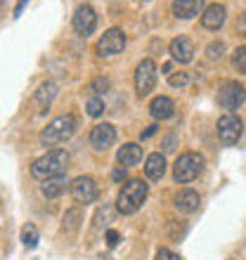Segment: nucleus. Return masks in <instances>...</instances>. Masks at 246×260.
I'll use <instances>...</instances> for the list:
<instances>
[{"instance_id":"obj_13","label":"nucleus","mask_w":246,"mask_h":260,"mask_svg":"<svg viewBox=\"0 0 246 260\" xmlns=\"http://www.w3.org/2000/svg\"><path fill=\"white\" fill-rule=\"evenodd\" d=\"M223 24H225V7L218 5V3L206 7L204 14H201V26L208 28V31H218Z\"/></svg>"},{"instance_id":"obj_32","label":"nucleus","mask_w":246,"mask_h":260,"mask_svg":"<svg viewBox=\"0 0 246 260\" xmlns=\"http://www.w3.org/2000/svg\"><path fill=\"white\" fill-rule=\"evenodd\" d=\"M173 144H175V137L168 135V137L164 140V149H166V151H171V149H173Z\"/></svg>"},{"instance_id":"obj_4","label":"nucleus","mask_w":246,"mask_h":260,"mask_svg":"<svg viewBox=\"0 0 246 260\" xmlns=\"http://www.w3.org/2000/svg\"><path fill=\"white\" fill-rule=\"evenodd\" d=\"M204 164L206 158L197 151H187V154H180L175 166H173V178L175 182L184 185V182H192V180L199 178V173L204 171Z\"/></svg>"},{"instance_id":"obj_26","label":"nucleus","mask_w":246,"mask_h":260,"mask_svg":"<svg viewBox=\"0 0 246 260\" xmlns=\"http://www.w3.org/2000/svg\"><path fill=\"white\" fill-rule=\"evenodd\" d=\"M168 83H171L173 88H184V85L190 83V76L184 74V71H180V74H171L168 76Z\"/></svg>"},{"instance_id":"obj_6","label":"nucleus","mask_w":246,"mask_h":260,"mask_svg":"<svg viewBox=\"0 0 246 260\" xmlns=\"http://www.w3.org/2000/svg\"><path fill=\"white\" fill-rule=\"evenodd\" d=\"M157 85V64L151 59H142L137 64V71H135V90H137V97H147L154 90Z\"/></svg>"},{"instance_id":"obj_5","label":"nucleus","mask_w":246,"mask_h":260,"mask_svg":"<svg viewBox=\"0 0 246 260\" xmlns=\"http://www.w3.org/2000/svg\"><path fill=\"white\" fill-rule=\"evenodd\" d=\"M244 100H246V90H244V85H239L237 81H227L220 85L218 104L223 109H227V111L239 109L241 104H244Z\"/></svg>"},{"instance_id":"obj_31","label":"nucleus","mask_w":246,"mask_h":260,"mask_svg":"<svg viewBox=\"0 0 246 260\" xmlns=\"http://www.w3.org/2000/svg\"><path fill=\"white\" fill-rule=\"evenodd\" d=\"M107 244H109V246H116L118 244V232L116 230H109V232H107Z\"/></svg>"},{"instance_id":"obj_11","label":"nucleus","mask_w":246,"mask_h":260,"mask_svg":"<svg viewBox=\"0 0 246 260\" xmlns=\"http://www.w3.org/2000/svg\"><path fill=\"white\" fill-rule=\"evenodd\" d=\"M114 142H116V128L111 123H97L90 130V144L97 151H107Z\"/></svg>"},{"instance_id":"obj_2","label":"nucleus","mask_w":246,"mask_h":260,"mask_svg":"<svg viewBox=\"0 0 246 260\" xmlns=\"http://www.w3.org/2000/svg\"><path fill=\"white\" fill-rule=\"evenodd\" d=\"M147 192H149V187L144 180H128L126 185L121 187V192H118V199H116V208L118 213L123 215H133L142 208L144 199H147Z\"/></svg>"},{"instance_id":"obj_19","label":"nucleus","mask_w":246,"mask_h":260,"mask_svg":"<svg viewBox=\"0 0 246 260\" xmlns=\"http://www.w3.org/2000/svg\"><path fill=\"white\" fill-rule=\"evenodd\" d=\"M43 197L48 199H57L67 192V180L64 178H55V180H45V185H41Z\"/></svg>"},{"instance_id":"obj_14","label":"nucleus","mask_w":246,"mask_h":260,"mask_svg":"<svg viewBox=\"0 0 246 260\" xmlns=\"http://www.w3.org/2000/svg\"><path fill=\"white\" fill-rule=\"evenodd\" d=\"M173 14L178 19H192L204 14V0H173Z\"/></svg>"},{"instance_id":"obj_18","label":"nucleus","mask_w":246,"mask_h":260,"mask_svg":"<svg viewBox=\"0 0 246 260\" xmlns=\"http://www.w3.org/2000/svg\"><path fill=\"white\" fill-rule=\"evenodd\" d=\"M144 173L149 180H161L166 173V158L164 154H149L147 164H144Z\"/></svg>"},{"instance_id":"obj_28","label":"nucleus","mask_w":246,"mask_h":260,"mask_svg":"<svg viewBox=\"0 0 246 260\" xmlns=\"http://www.w3.org/2000/svg\"><path fill=\"white\" fill-rule=\"evenodd\" d=\"M90 90H93L95 95H102V92L109 90V81H107V78H95V81L90 83Z\"/></svg>"},{"instance_id":"obj_20","label":"nucleus","mask_w":246,"mask_h":260,"mask_svg":"<svg viewBox=\"0 0 246 260\" xmlns=\"http://www.w3.org/2000/svg\"><path fill=\"white\" fill-rule=\"evenodd\" d=\"M83 222V213L78 211V208H69L67 213H64V220H62V230L67 234H74L78 227H81Z\"/></svg>"},{"instance_id":"obj_33","label":"nucleus","mask_w":246,"mask_h":260,"mask_svg":"<svg viewBox=\"0 0 246 260\" xmlns=\"http://www.w3.org/2000/svg\"><path fill=\"white\" fill-rule=\"evenodd\" d=\"M154 133H157V125H149V128H147V130H144V133H142V140H147V137H151V135H154Z\"/></svg>"},{"instance_id":"obj_10","label":"nucleus","mask_w":246,"mask_h":260,"mask_svg":"<svg viewBox=\"0 0 246 260\" xmlns=\"http://www.w3.org/2000/svg\"><path fill=\"white\" fill-rule=\"evenodd\" d=\"M95 26H97L95 10H93L90 5H81L74 14V31L78 36H83V38H88V36L95 31Z\"/></svg>"},{"instance_id":"obj_8","label":"nucleus","mask_w":246,"mask_h":260,"mask_svg":"<svg viewBox=\"0 0 246 260\" xmlns=\"http://www.w3.org/2000/svg\"><path fill=\"white\" fill-rule=\"evenodd\" d=\"M123 48H126V34L121 28H109L97 41V55L100 57H114L118 52H123Z\"/></svg>"},{"instance_id":"obj_9","label":"nucleus","mask_w":246,"mask_h":260,"mask_svg":"<svg viewBox=\"0 0 246 260\" xmlns=\"http://www.w3.org/2000/svg\"><path fill=\"white\" fill-rule=\"evenodd\" d=\"M218 137L223 144H237L241 137V118L234 114H227L218 121Z\"/></svg>"},{"instance_id":"obj_30","label":"nucleus","mask_w":246,"mask_h":260,"mask_svg":"<svg viewBox=\"0 0 246 260\" xmlns=\"http://www.w3.org/2000/svg\"><path fill=\"white\" fill-rule=\"evenodd\" d=\"M157 260H180L178 253H173V251H168V248H161L157 253Z\"/></svg>"},{"instance_id":"obj_16","label":"nucleus","mask_w":246,"mask_h":260,"mask_svg":"<svg viewBox=\"0 0 246 260\" xmlns=\"http://www.w3.org/2000/svg\"><path fill=\"white\" fill-rule=\"evenodd\" d=\"M116 158H118V164H121L123 168H128V166H137L140 164V158H142V147L135 144V142L123 144L121 149H118Z\"/></svg>"},{"instance_id":"obj_29","label":"nucleus","mask_w":246,"mask_h":260,"mask_svg":"<svg viewBox=\"0 0 246 260\" xmlns=\"http://www.w3.org/2000/svg\"><path fill=\"white\" fill-rule=\"evenodd\" d=\"M234 31L246 38V12H241L239 17H237V21H234Z\"/></svg>"},{"instance_id":"obj_34","label":"nucleus","mask_w":246,"mask_h":260,"mask_svg":"<svg viewBox=\"0 0 246 260\" xmlns=\"http://www.w3.org/2000/svg\"><path fill=\"white\" fill-rule=\"evenodd\" d=\"M126 178V171H123V166L118 168V171H114V180H123Z\"/></svg>"},{"instance_id":"obj_17","label":"nucleus","mask_w":246,"mask_h":260,"mask_svg":"<svg viewBox=\"0 0 246 260\" xmlns=\"http://www.w3.org/2000/svg\"><path fill=\"white\" fill-rule=\"evenodd\" d=\"M199 204H201V199L194 189H182L180 194H175V208L180 213H194L199 208Z\"/></svg>"},{"instance_id":"obj_15","label":"nucleus","mask_w":246,"mask_h":260,"mask_svg":"<svg viewBox=\"0 0 246 260\" xmlns=\"http://www.w3.org/2000/svg\"><path fill=\"white\" fill-rule=\"evenodd\" d=\"M149 114L157 121H166V118H171L173 114H175V104H173L171 97H154L149 104Z\"/></svg>"},{"instance_id":"obj_7","label":"nucleus","mask_w":246,"mask_h":260,"mask_svg":"<svg viewBox=\"0 0 246 260\" xmlns=\"http://www.w3.org/2000/svg\"><path fill=\"white\" fill-rule=\"evenodd\" d=\"M71 197H74L76 204H93V201H97V197H100V189H97V182L93 178H88V175H81V178H76L74 182H71Z\"/></svg>"},{"instance_id":"obj_3","label":"nucleus","mask_w":246,"mask_h":260,"mask_svg":"<svg viewBox=\"0 0 246 260\" xmlns=\"http://www.w3.org/2000/svg\"><path fill=\"white\" fill-rule=\"evenodd\" d=\"M76 128H78V116H74V114H67V116L55 118V121H50L48 123V128H43L41 144L52 147V144L67 142L69 137L76 133Z\"/></svg>"},{"instance_id":"obj_24","label":"nucleus","mask_w":246,"mask_h":260,"mask_svg":"<svg viewBox=\"0 0 246 260\" xmlns=\"http://www.w3.org/2000/svg\"><path fill=\"white\" fill-rule=\"evenodd\" d=\"M88 114L90 116H102V111H104V102L100 100V97H93V100H88Z\"/></svg>"},{"instance_id":"obj_1","label":"nucleus","mask_w":246,"mask_h":260,"mask_svg":"<svg viewBox=\"0 0 246 260\" xmlns=\"http://www.w3.org/2000/svg\"><path fill=\"white\" fill-rule=\"evenodd\" d=\"M69 168V154L62 149H55V151H48L43 154L41 158H36L34 166H31V173L34 178L38 180H55V178H62Z\"/></svg>"},{"instance_id":"obj_12","label":"nucleus","mask_w":246,"mask_h":260,"mask_svg":"<svg viewBox=\"0 0 246 260\" xmlns=\"http://www.w3.org/2000/svg\"><path fill=\"white\" fill-rule=\"evenodd\" d=\"M168 50H171L173 59L180 62V64H190L192 59H194V43H192L187 36H178V38H173L171 45H168Z\"/></svg>"},{"instance_id":"obj_25","label":"nucleus","mask_w":246,"mask_h":260,"mask_svg":"<svg viewBox=\"0 0 246 260\" xmlns=\"http://www.w3.org/2000/svg\"><path fill=\"white\" fill-rule=\"evenodd\" d=\"M223 52H225V43H211L208 48H206V55H208V59H220L223 57Z\"/></svg>"},{"instance_id":"obj_27","label":"nucleus","mask_w":246,"mask_h":260,"mask_svg":"<svg viewBox=\"0 0 246 260\" xmlns=\"http://www.w3.org/2000/svg\"><path fill=\"white\" fill-rule=\"evenodd\" d=\"M102 220H107V222H111V211H109V206H104V208H100V211L95 213V220H93V222H95V227H97V230H100V227L104 225Z\"/></svg>"},{"instance_id":"obj_23","label":"nucleus","mask_w":246,"mask_h":260,"mask_svg":"<svg viewBox=\"0 0 246 260\" xmlns=\"http://www.w3.org/2000/svg\"><path fill=\"white\" fill-rule=\"evenodd\" d=\"M232 67L239 71V74H246V45L244 48H237L232 55Z\"/></svg>"},{"instance_id":"obj_21","label":"nucleus","mask_w":246,"mask_h":260,"mask_svg":"<svg viewBox=\"0 0 246 260\" xmlns=\"http://www.w3.org/2000/svg\"><path fill=\"white\" fill-rule=\"evenodd\" d=\"M57 95V85L55 83H43L41 88L36 90V102L41 104V107H48Z\"/></svg>"},{"instance_id":"obj_22","label":"nucleus","mask_w":246,"mask_h":260,"mask_svg":"<svg viewBox=\"0 0 246 260\" xmlns=\"http://www.w3.org/2000/svg\"><path fill=\"white\" fill-rule=\"evenodd\" d=\"M21 241L26 244L28 248H34L38 244V230L34 225H24L21 227Z\"/></svg>"}]
</instances>
